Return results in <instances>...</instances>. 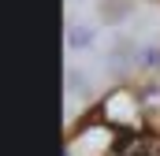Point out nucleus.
<instances>
[{"label": "nucleus", "instance_id": "1", "mask_svg": "<svg viewBox=\"0 0 160 156\" xmlns=\"http://www.w3.org/2000/svg\"><path fill=\"white\" fill-rule=\"evenodd\" d=\"M97 48V30L86 22H71L67 26V52L71 56H89Z\"/></svg>", "mask_w": 160, "mask_h": 156}, {"label": "nucleus", "instance_id": "2", "mask_svg": "<svg viewBox=\"0 0 160 156\" xmlns=\"http://www.w3.org/2000/svg\"><path fill=\"white\" fill-rule=\"evenodd\" d=\"M134 52H138V41H116L104 56V67L108 71H130L134 67Z\"/></svg>", "mask_w": 160, "mask_h": 156}, {"label": "nucleus", "instance_id": "3", "mask_svg": "<svg viewBox=\"0 0 160 156\" xmlns=\"http://www.w3.org/2000/svg\"><path fill=\"white\" fill-rule=\"evenodd\" d=\"M134 67H142V71H157V67H160V41H138Z\"/></svg>", "mask_w": 160, "mask_h": 156}, {"label": "nucleus", "instance_id": "4", "mask_svg": "<svg viewBox=\"0 0 160 156\" xmlns=\"http://www.w3.org/2000/svg\"><path fill=\"white\" fill-rule=\"evenodd\" d=\"M89 89H93V85H89V75L78 71V67L71 63V67H67V97H71V100H78V97H82V100H86Z\"/></svg>", "mask_w": 160, "mask_h": 156}, {"label": "nucleus", "instance_id": "5", "mask_svg": "<svg viewBox=\"0 0 160 156\" xmlns=\"http://www.w3.org/2000/svg\"><path fill=\"white\" fill-rule=\"evenodd\" d=\"M108 115L119 119V123H130V119H134V100H130L127 93H116V97L108 100Z\"/></svg>", "mask_w": 160, "mask_h": 156}, {"label": "nucleus", "instance_id": "6", "mask_svg": "<svg viewBox=\"0 0 160 156\" xmlns=\"http://www.w3.org/2000/svg\"><path fill=\"white\" fill-rule=\"evenodd\" d=\"M134 19H138V22H134L138 37H142V34H153V37H157L160 34V15L157 11H145V15H134Z\"/></svg>", "mask_w": 160, "mask_h": 156}, {"label": "nucleus", "instance_id": "7", "mask_svg": "<svg viewBox=\"0 0 160 156\" xmlns=\"http://www.w3.org/2000/svg\"><path fill=\"white\" fill-rule=\"evenodd\" d=\"M86 141H89V145H101V141H104V134H101V130H89V134H86Z\"/></svg>", "mask_w": 160, "mask_h": 156}]
</instances>
